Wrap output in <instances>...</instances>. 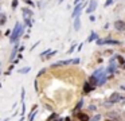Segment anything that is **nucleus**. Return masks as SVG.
<instances>
[{"label":"nucleus","instance_id":"f257e3e1","mask_svg":"<svg viewBox=\"0 0 125 121\" xmlns=\"http://www.w3.org/2000/svg\"><path fill=\"white\" fill-rule=\"evenodd\" d=\"M93 77L97 79V85L98 86H102L104 83L106 82V71L104 69H98L94 71V74H93Z\"/></svg>","mask_w":125,"mask_h":121},{"label":"nucleus","instance_id":"f03ea898","mask_svg":"<svg viewBox=\"0 0 125 121\" xmlns=\"http://www.w3.org/2000/svg\"><path fill=\"white\" fill-rule=\"evenodd\" d=\"M23 28H24V27L20 26V23L15 24V28H14V31H12V34H11V39H10L11 43H15L18 39H19V36L23 34Z\"/></svg>","mask_w":125,"mask_h":121},{"label":"nucleus","instance_id":"7ed1b4c3","mask_svg":"<svg viewBox=\"0 0 125 121\" xmlns=\"http://www.w3.org/2000/svg\"><path fill=\"white\" fill-rule=\"evenodd\" d=\"M120 99H121V96H120L118 93H113L110 97H109V101L106 102L105 105H106V106H110L112 104H114V102H118Z\"/></svg>","mask_w":125,"mask_h":121},{"label":"nucleus","instance_id":"20e7f679","mask_svg":"<svg viewBox=\"0 0 125 121\" xmlns=\"http://www.w3.org/2000/svg\"><path fill=\"white\" fill-rule=\"evenodd\" d=\"M114 28H116L117 31H124L125 30V22H122V20L114 22Z\"/></svg>","mask_w":125,"mask_h":121},{"label":"nucleus","instance_id":"39448f33","mask_svg":"<svg viewBox=\"0 0 125 121\" xmlns=\"http://www.w3.org/2000/svg\"><path fill=\"white\" fill-rule=\"evenodd\" d=\"M83 7H85V4L82 3V4H78L75 8H74V11H73V18H74V19L79 16V12H81V10H82Z\"/></svg>","mask_w":125,"mask_h":121},{"label":"nucleus","instance_id":"423d86ee","mask_svg":"<svg viewBox=\"0 0 125 121\" xmlns=\"http://www.w3.org/2000/svg\"><path fill=\"white\" fill-rule=\"evenodd\" d=\"M104 43H110V44H118V40H113V39H102V40H97V44H104Z\"/></svg>","mask_w":125,"mask_h":121},{"label":"nucleus","instance_id":"0eeeda50","mask_svg":"<svg viewBox=\"0 0 125 121\" xmlns=\"http://www.w3.org/2000/svg\"><path fill=\"white\" fill-rule=\"evenodd\" d=\"M95 8H97V1H95V0H92L90 4H89V8H86V12L87 13H92Z\"/></svg>","mask_w":125,"mask_h":121},{"label":"nucleus","instance_id":"6e6552de","mask_svg":"<svg viewBox=\"0 0 125 121\" xmlns=\"http://www.w3.org/2000/svg\"><path fill=\"white\" fill-rule=\"evenodd\" d=\"M67 63H71V59H69V61H59V62H55V63H52V65H51V67L63 66V65H67Z\"/></svg>","mask_w":125,"mask_h":121},{"label":"nucleus","instance_id":"1a4fd4ad","mask_svg":"<svg viewBox=\"0 0 125 121\" xmlns=\"http://www.w3.org/2000/svg\"><path fill=\"white\" fill-rule=\"evenodd\" d=\"M114 61H116V58H112L110 59V65H109V67H108V73H114V70H116Z\"/></svg>","mask_w":125,"mask_h":121},{"label":"nucleus","instance_id":"9d476101","mask_svg":"<svg viewBox=\"0 0 125 121\" xmlns=\"http://www.w3.org/2000/svg\"><path fill=\"white\" fill-rule=\"evenodd\" d=\"M92 90H94V86H92L89 82H86V83H85V86H83V91H85V93H90Z\"/></svg>","mask_w":125,"mask_h":121},{"label":"nucleus","instance_id":"9b49d317","mask_svg":"<svg viewBox=\"0 0 125 121\" xmlns=\"http://www.w3.org/2000/svg\"><path fill=\"white\" fill-rule=\"evenodd\" d=\"M78 118L81 121H89V116L86 113H78Z\"/></svg>","mask_w":125,"mask_h":121},{"label":"nucleus","instance_id":"f8f14e48","mask_svg":"<svg viewBox=\"0 0 125 121\" xmlns=\"http://www.w3.org/2000/svg\"><path fill=\"white\" fill-rule=\"evenodd\" d=\"M23 13L26 15V19H30L31 16H32V11H30V10H27V8H23Z\"/></svg>","mask_w":125,"mask_h":121},{"label":"nucleus","instance_id":"ddd939ff","mask_svg":"<svg viewBox=\"0 0 125 121\" xmlns=\"http://www.w3.org/2000/svg\"><path fill=\"white\" fill-rule=\"evenodd\" d=\"M79 27H81V22H79V16H78V18H75V23H74V28H75V31H78Z\"/></svg>","mask_w":125,"mask_h":121},{"label":"nucleus","instance_id":"4468645a","mask_svg":"<svg viewBox=\"0 0 125 121\" xmlns=\"http://www.w3.org/2000/svg\"><path fill=\"white\" fill-rule=\"evenodd\" d=\"M6 22H7V18H6V15L0 12V26H3V24L6 23Z\"/></svg>","mask_w":125,"mask_h":121},{"label":"nucleus","instance_id":"2eb2a0df","mask_svg":"<svg viewBox=\"0 0 125 121\" xmlns=\"http://www.w3.org/2000/svg\"><path fill=\"white\" fill-rule=\"evenodd\" d=\"M98 38V35L95 34V32H92L90 34V36H89V39H87V42H93V40H95Z\"/></svg>","mask_w":125,"mask_h":121},{"label":"nucleus","instance_id":"dca6fc26","mask_svg":"<svg viewBox=\"0 0 125 121\" xmlns=\"http://www.w3.org/2000/svg\"><path fill=\"white\" fill-rule=\"evenodd\" d=\"M18 51H19V47H18V44H16V46H15V48H14V51H12V54H11V59L15 58V55H16Z\"/></svg>","mask_w":125,"mask_h":121},{"label":"nucleus","instance_id":"f3484780","mask_svg":"<svg viewBox=\"0 0 125 121\" xmlns=\"http://www.w3.org/2000/svg\"><path fill=\"white\" fill-rule=\"evenodd\" d=\"M28 71H30V67H23V69H20V70H19L20 74H27Z\"/></svg>","mask_w":125,"mask_h":121},{"label":"nucleus","instance_id":"a211bd4d","mask_svg":"<svg viewBox=\"0 0 125 121\" xmlns=\"http://www.w3.org/2000/svg\"><path fill=\"white\" fill-rule=\"evenodd\" d=\"M54 118H58V114H57V113H52V114L50 116L49 118H47V121H51V120H54Z\"/></svg>","mask_w":125,"mask_h":121},{"label":"nucleus","instance_id":"6ab92c4d","mask_svg":"<svg viewBox=\"0 0 125 121\" xmlns=\"http://www.w3.org/2000/svg\"><path fill=\"white\" fill-rule=\"evenodd\" d=\"M51 51H52V50H50V48H49V50H46V51H43V53H41V56H42V58H43L44 55H47V54H50V53H51Z\"/></svg>","mask_w":125,"mask_h":121},{"label":"nucleus","instance_id":"aec40b11","mask_svg":"<svg viewBox=\"0 0 125 121\" xmlns=\"http://www.w3.org/2000/svg\"><path fill=\"white\" fill-rule=\"evenodd\" d=\"M75 43H73V44H71V47H70V50H67V53H73L74 50H75Z\"/></svg>","mask_w":125,"mask_h":121},{"label":"nucleus","instance_id":"412c9836","mask_svg":"<svg viewBox=\"0 0 125 121\" xmlns=\"http://www.w3.org/2000/svg\"><path fill=\"white\" fill-rule=\"evenodd\" d=\"M116 58H117V59H118V62H120V63H121V65H124V58H122V56H121V55H117V56H116Z\"/></svg>","mask_w":125,"mask_h":121},{"label":"nucleus","instance_id":"4be33fe9","mask_svg":"<svg viewBox=\"0 0 125 121\" xmlns=\"http://www.w3.org/2000/svg\"><path fill=\"white\" fill-rule=\"evenodd\" d=\"M100 118H101V116H100V114H95V116H94V117H93L90 121H98Z\"/></svg>","mask_w":125,"mask_h":121},{"label":"nucleus","instance_id":"5701e85b","mask_svg":"<svg viewBox=\"0 0 125 121\" xmlns=\"http://www.w3.org/2000/svg\"><path fill=\"white\" fill-rule=\"evenodd\" d=\"M18 3H19L18 0H12V8H16L18 7Z\"/></svg>","mask_w":125,"mask_h":121},{"label":"nucleus","instance_id":"b1692460","mask_svg":"<svg viewBox=\"0 0 125 121\" xmlns=\"http://www.w3.org/2000/svg\"><path fill=\"white\" fill-rule=\"evenodd\" d=\"M71 63H74V65H78V63H79V58H75V59H71Z\"/></svg>","mask_w":125,"mask_h":121},{"label":"nucleus","instance_id":"393cba45","mask_svg":"<svg viewBox=\"0 0 125 121\" xmlns=\"http://www.w3.org/2000/svg\"><path fill=\"white\" fill-rule=\"evenodd\" d=\"M112 1H113V0H106V1H105V7H108V5H110V4H112Z\"/></svg>","mask_w":125,"mask_h":121},{"label":"nucleus","instance_id":"a878e982","mask_svg":"<svg viewBox=\"0 0 125 121\" xmlns=\"http://www.w3.org/2000/svg\"><path fill=\"white\" fill-rule=\"evenodd\" d=\"M82 104H83V102H82V101H79V104H78V105H77V108H75V110H78V109H79V108H81V106H82Z\"/></svg>","mask_w":125,"mask_h":121},{"label":"nucleus","instance_id":"bb28decb","mask_svg":"<svg viewBox=\"0 0 125 121\" xmlns=\"http://www.w3.org/2000/svg\"><path fill=\"white\" fill-rule=\"evenodd\" d=\"M24 1H26V3H27V4H28V5H34V3H32V1H31V0H24Z\"/></svg>","mask_w":125,"mask_h":121},{"label":"nucleus","instance_id":"cd10ccee","mask_svg":"<svg viewBox=\"0 0 125 121\" xmlns=\"http://www.w3.org/2000/svg\"><path fill=\"white\" fill-rule=\"evenodd\" d=\"M44 71H46V69H42V70H41V71H39V73H38V77H39V75H42V74H43V73H44Z\"/></svg>","mask_w":125,"mask_h":121},{"label":"nucleus","instance_id":"c85d7f7f","mask_svg":"<svg viewBox=\"0 0 125 121\" xmlns=\"http://www.w3.org/2000/svg\"><path fill=\"white\" fill-rule=\"evenodd\" d=\"M23 120H24V118H23V116H22V117H20V118H19V120H18V121H23Z\"/></svg>","mask_w":125,"mask_h":121},{"label":"nucleus","instance_id":"c756f323","mask_svg":"<svg viewBox=\"0 0 125 121\" xmlns=\"http://www.w3.org/2000/svg\"><path fill=\"white\" fill-rule=\"evenodd\" d=\"M55 121H62V118H55Z\"/></svg>","mask_w":125,"mask_h":121},{"label":"nucleus","instance_id":"7c9ffc66","mask_svg":"<svg viewBox=\"0 0 125 121\" xmlns=\"http://www.w3.org/2000/svg\"><path fill=\"white\" fill-rule=\"evenodd\" d=\"M59 1H63V0H59Z\"/></svg>","mask_w":125,"mask_h":121},{"label":"nucleus","instance_id":"2f4dec72","mask_svg":"<svg viewBox=\"0 0 125 121\" xmlns=\"http://www.w3.org/2000/svg\"><path fill=\"white\" fill-rule=\"evenodd\" d=\"M124 89H125V86H124Z\"/></svg>","mask_w":125,"mask_h":121}]
</instances>
